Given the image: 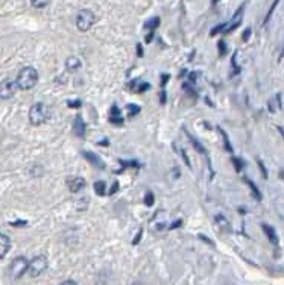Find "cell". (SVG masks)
<instances>
[{
	"mask_svg": "<svg viewBox=\"0 0 284 285\" xmlns=\"http://www.w3.org/2000/svg\"><path fill=\"white\" fill-rule=\"evenodd\" d=\"M219 132H220V135L224 137V143H225V147H226V150L232 153V147H231V144H230V141H228V135H226V134H225V132H224L220 128H219Z\"/></svg>",
	"mask_w": 284,
	"mask_h": 285,
	"instance_id": "obj_23",
	"label": "cell"
},
{
	"mask_svg": "<svg viewBox=\"0 0 284 285\" xmlns=\"http://www.w3.org/2000/svg\"><path fill=\"white\" fill-rule=\"evenodd\" d=\"M50 2H52V0H30V5H32L34 8H36V9H43V8H46Z\"/></svg>",
	"mask_w": 284,
	"mask_h": 285,
	"instance_id": "obj_18",
	"label": "cell"
},
{
	"mask_svg": "<svg viewBox=\"0 0 284 285\" xmlns=\"http://www.w3.org/2000/svg\"><path fill=\"white\" fill-rule=\"evenodd\" d=\"M142 234H143V231H140V232L137 234V237H136V240L132 241L134 244H137V243H138V240H140V237H142Z\"/></svg>",
	"mask_w": 284,
	"mask_h": 285,
	"instance_id": "obj_33",
	"label": "cell"
},
{
	"mask_svg": "<svg viewBox=\"0 0 284 285\" xmlns=\"http://www.w3.org/2000/svg\"><path fill=\"white\" fill-rule=\"evenodd\" d=\"M250 35H251V29L248 27V29L245 30V33H243V39H245V41H246V39L250 38Z\"/></svg>",
	"mask_w": 284,
	"mask_h": 285,
	"instance_id": "obj_31",
	"label": "cell"
},
{
	"mask_svg": "<svg viewBox=\"0 0 284 285\" xmlns=\"http://www.w3.org/2000/svg\"><path fill=\"white\" fill-rule=\"evenodd\" d=\"M243 8L245 6H240V9L234 14V17H232V21L230 23V24H226V27H225V30H224V33H230V32H232L236 27H238V24H240V21H242V14H243Z\"/></svg>",
	"mask_w": 284,
	"mask_h": 285,
	"instance_id": "obj_9",
	"label": "cell"
},
{
	"mask_svg": "<svg viewBox=\"0 0 284 285\" xmlns=\"http://www.w3.org/2000/svg\"><path fill=\"white\" fill-rule=\"evenodd\" d=\"M166 226H168V223H166V213L163 210H158L154 214L152 220H150V228L154 231H163V229H166Z\"/></svg>",
	"mask_w": 284,
	"mask_h": 285,
	"instance_id": "obj_7",
	"label": "cell"
},
{
	"mask_svg": "<svg viewBox=\"0 0 284 285\" xmlns=\"http://www.w3.org/2000/svg\"><path fill=\"white\" fill-rule=\"evenodd\" d=\"M219 49H220V55H224L225 53V43L224 41L219 43Z\"/></svg>",
	"mask_w": 284,
	"mask_h": 285,
	"instance_id": "obj_32",
	"label": "cell"
},
{
	"mask_svg": "<svg viewBox=\"0 0 284 285\" xmlns=\"http://www.w3.org/2000/svg\"><path fill=\"white\" fill-rule=\"evenodd\" d=\"M67 105L70 106V108H79L80 106V102L78 100V102H67Z\"/></svg>",
	"mask_w": 284,
	"mask_h": 285,
	"instance_id": "obj_29",
	"label": "cell"
},
{
	"mask_svg": "<svg viewBox=\"0 0 284 285\" xmlns=\"http://www.w3.org/2000/svg\"><path fill=\"white\" fill-rule=\"evenodd\" d=\"M160 24V18L158 17H155V18H150L149 21H146L144 23V29L149 32L148 33V36H146V41L149 43L150 41V39H152V35H154V30L156 29V26Z\"/></svg>",
	"mask_w": 284,
	"mask_h": 285,
	"instance_id": "obj_13",
	"label": "cell"
},
{
	"mask_svg": "<svg viewBox=\"0 0 284 285\" xmlns=\"http://www.w3.org/2000/svg\"><path fill=\"white\" fill-rule=\"evenodd\" d=\"M110 121L112 125H122L124 123V118L120 115V109L117 106H112L111 111H110Z\"/></svg>",
	"mask_w": 284,
	"mask_h": 285,
	"instance_id": "obj_16",
	"label": "cell"
},
{
	"mask_svg": "<svg viewBox=\"0 0 284 285\" xmlns=\"http://www.w3.org/2000/svg\"><path fill=\"white\" fill-rule=\"evenodd\" d=\"M262 229L264 231V234L268 235V238H269V241H270L272 244H278V235H276V232H275V229H274L272 226L263 223V225H262Z\"/></svg>",
	"mask_w": 284,
	"mask_h": 285,
	"instance_id": "obj_15",
	"label": "cell"
},
{
	"mask_svg": "<svg viewBox=\"0 0 284 285\" xmlns=\"http://www.w3.org/2000/svg\"><path fill=\"white\" fill-rule=\"evenodd\" d=\"M73 132H74V135L79 137V138H84V137H86V121L80 118V117H76V120H74Z\"/></svg>",
	"mask_w": 284,
	"mask_h": 285,
	"instance_id": "obj_10",
	"label": "cell"
},
{
	"mask_svg": "<svg viewBox=\"0 0 284 285\" xmlns=\"http://www.w3.org/2000/svg\"><path fill=\"white\" fill-rule=\"evenodd\" d=\"M62 284H64V285H68V284H73V285H76L78 282H74V281H70V279H68V281H64Z\"/></svg>",
	"mask_w": 284,
	"mask_h": 285,
	"instance_id": "obj_34",
	"label": "cell"
},
{
	"mask_svg": "<svg viewBox=\"0 0 284 285\" xmlns=\"http://www.w3.org/2000/svg\"><path fill=\"white\" fill-rule=\"evenodd\" d=\"M29 269V261L24 257H17L16 260H12L11 266H10V276L12 279H20Z\"/></svg>",
	"mask_w": 284,
	"mask_h": 285,
	"instance_id": "obj_4",
	"label": "cell"
},
{
	"mask_svg": "<svg viewBox=\"0 0 284 285\" xmlns=\"http://www.w3.org/2000/svg\"><path fill=\"white\" fill-rule=\"evenodd\" d=\"M117 190H118V182H114V184H112V188H111V191H110V194H114Z\"/></svg>",
	"mask_w": 284,
	"mask_h": 285,
	"instance_id": "obj_30",
	"label": "cell"
},
{
	"mask_svg": "<svg viewBox=\"0 0 284 285\" xmlns=\"http://www.w3.org/2000/svg\"><path fill=\"white\" fill-rule=\"evenodd\" d=\"M48 266H49L48 258L43 257V255H40V257H35L32 261H29V269H28V272H29V275H30L32 278H38L40 275H43V273L48 270Z\"/></svg>",
	"mask_w": 284,
	"mask_h": 285,
	"instance_id": "obj_5",
	"label": "cell"
},
{
	"mask_svg": "<svg viewBox=\"0 0 284 285\" xmlns=\"http://www.w3.org/2000/svg\"><path fill=\"white\" fill-rule=\"evenodd\" d=\"M50 106L46 105V103H35L30 106L29 109V121L34 125V126H40L46 123V121L50 118Z\"/></svg>",
	"mask_w": 284,
	"mask_h": 285,
	"instance_id": "obj_2",
	"label": "cell"
},
{
	"mask_svg": "<svg viewBox=\"0 0 284 285\" xmlns=\"http://www.w3.org/2000/svg\"><path fill=\"white\" fill-rule=\"evenodd\" d=\"M94 190H96V193L99 194V196H104L106 191V185H105V182L104 181H98L96 184H94Z\"/></svg>",
	"mask_w": 284,
	"mask_h": 285,
	"instance_id": "obj_20",
	"label": "cell"
},
{
	"mask_svg": "<svg viewBox=\"0 0 284 285\" xmlns=\"http://www.w3.org/2000/svg\"><path fill=\"white\" fill-rule=\"evenodd\" d=\"M86 185H87L86 179L80 178V176H70V178L67 179V187H68V190H70L72 193H78V191H80V190H84Z\"/></svg>",
	"mask_w": 284,
	"mask_h": 285,
	"instance_id": "obj_8",
	"label": "cell"
},
{
	"mask_svg": "<svg viewBox=\"0 0 284 285\" xmlns=\"http://www.w3.org/2000/svg\"><path fill=\"white\" fill-rule=\"evenodd\" d=\"M278 2H280V0H274V3H272V6H270V9H269V12L266 14V18H264V23H268V21H269V18H270V15H272V12L275 11V8H276V5H278Z\"/></svg>",
	"mask_w": 284,
	"mask_h": 285,
	"instance_id": "obj_24",
	"label": "cell"
},
{
	"mask_svg": "<svg viewBox=\"0 0 284 285\" xmlns=\"http://www.w3.org/2000/svg\"><path fill=\"white\" fill-rule=\"evenodd\" d=\"M96 21V15L90 9H80L76 15V27L80 32H88Z\"/></svg>",
	"mask_w": 284,
	"mask_h": 285,
	"instance_id": "obj_3",
	"label": "cell"
},
{
	"mask_svg": "<svg viewBox=\"0 0 284 285\" xmlns=\"http://www.w3.org/2000/svg\"><path fill=\"white\" fill-rule=\"evenodd\" d=\"M16 90H17V84L11 79H4L2 82H0V99H11L14 94H16Z\"/></svg>",
	"mask_w": 284,
	"mask_h": 285,
	"instance_id": "obj_6",
	"label": "cell"
},
{
	"mask_svg": "<svg viewBox=\"0 0 284 285\" xmlns=\"http://www.w3.org/2000/svg\"><path fill=\"white\" fill-rule=\"evenodd\" d=\"M144 203H146L148 207H150L152 203H154V194H152V193H148V194H146V197H144Z\"/></svg>",
	"mask_w": 284,
	"mask_h": 285,
	"instance_id": "obj_25",
	"label": "cell"
},
{
	"mask_svg": "<svg viewBox=\"0 0 284 285\" xmlns=\"http://www.w3.org/2000/svg\"><path fill=\"white\" fill-rule=\"evenodd\" d=\"M82 153H84V156H86V158L92 162L93 166H96V167H98V169H100V170H102V169H105L104 161H102L98 155H94V153H92V152H87V150H86V152H82Z\"/></svg>",
	"mask_w": 284,
	"mask_h": 285,
	"instance_id": "obj_14",
	"label": "cell"
},
{
	"mask_svg": "<svg viewBox=\"0 0 284 285\" xmlns=\"http://www.w3.org/2000/svg\"><path fill=\"white\" fill-rule=\"evenodd\" d=\"M282 56H284V49H282V52H281V56H280V59H281Z\"/></svg>",
	"mask_w": 284,
	"mask_h": 285,
	"instance_id": "obj_35",
	"label": "cell"
},
{
	"mask_svg": "<svg viewBox=\"0 0 284 285\" xmlns=\"http://www.w3.org/2000/svg\"><path fill=\"white\" fill-rule=\"evenodd\" d=\"M214 220H216V223H218V226L222 229V231H225V232H231V225H230V222L224 217V216H216L214 217Z\"/></svg>",
	"mask_w": 284,
	"mask_h": 285,
	"instance_id": "obj_17",
	"label": "cell"
},
{
	"mask_svg": "<svg viewBox=\"0 0 284 285\" xmlns=\"http://www.w3.org/2000/svg\"><path fill=\"white\" fill-rule=\"evenodd\" d=\"M245 182H246V184L250 185V188L252 190V194L256 196V199H257V200H262V193L258 191V188H257V185H256V184H254L252 181H250L248 178H245Z\"/></svg>",
	"mask_w": 284,
	"mask_h": 285,
	"instance_id": "obj_19",
	"label": "cell"
},
{
	"mask_svg": "<svg viewBox=\"0 0 284 285\" xmlns=\"http://www.w3.org/2000/svg\"><path fill=\"white\" fill-rule=\"evenodd\" d=\"M10 248H11V240H10V237L5 235V234H0V260L5 258V255L8 254Z\"/></svg>",
	"mask_w": 284,
	"mask_h": 285,
	"instance_id": "obj_11",
	"label": "cell"
},
{
	"mask_svg": "<svg viewBox=\"0 0 284 285\" xmlns=\"http://www.w3.org/2000/svg\"><path fill=\"white\" fill-rule=\"evenodd\" d=\"M232 162L236 164V170H237V172H240V170H242V162H240L237 158H232Z\"/></svg>",
	"mask_w": 284,
	"mask_h": 285,
	"instance_id": "obj_28",
	"label": "cell"
},
{
	"mask_svg": "<svg viewBox=\"0 0 284 285\" xmlns=\"http://www.w3.org/2000/svg\"><path fill=\"white\" fill-rule=\"evenodd\" d=\"M38 82V71L34 68V67H24L20 70L18 76H17V88L23 90V91H28V90H32Z\"/></svg>",
	"mask_w": 284,
	"mask_h": 285,
	"instance_id": "obj_1",
	"label": "cell"
},
{
	"mask_svg": "<svg viewBox=\"0 0 284 285\" xmlns=\"http://www.w3.org/2000/svg\"><path fill=\"white\" fill-rule=\"evenodd\" d=\"M128 117H134L136 114H138L140 112V106H137V105H128Z\"/></svg>",
	"mask_w": 284,
	"mask_h": 285,
	"instance_id": "obj_22",
	"label": "cell"
},
{
	"mask_svg": "<svg viewBox=\"0 0 284 285\" xmlns=\"http://www.w3.org/2000/svg\"><path fill=\"white\" fill-rule=\"evenodd\" d=\"M258 162V167H260V170H262V173H263V178H268V172H266V167H264V164H263V162L258 159L257 161Z\"/></svg>",
	"mask_w": 284,
	"mask_h": 285,
	"instance_id": "obj_27",
	"label": "cell"
},
{
	"mask_svg": "<svg viewBox=\"0 0 284 285\" xmlns=\"http://www.w3.org/2000/svg\"><path fill=\"white\" fill-rule=\"evenodd\" d=\"M188 137H190V140H192V144H193V146L196 147V150H198V152H200V153H207V150H206L204 147H202V146L199 144V141H198V140H196L194 137H192L190 134H188Z\"/></svg>",
	"mask_w": 284,
	"mask_h": 285,
	"instance_id": "obj_21",
	"label": "cell"
},
{
	"mask_svg": "<svg viewBox=\"0 0 284 285\" xmlns=\"http://www.w3.org/2000/svg\"><path fill=\"white\" fill-rule=\"evenodd\" d=\"M80 67H82V61H80L78 56H68L66 59V68L68 71H78Z\"/></svg>",
	"mask_w": 284,
	"mask_h": 285,
	"instance_id": "obj_12",
	"label": "cell"
},
{
	"mask_svg": "<svg viewBox=\"0 0 284 285\" xmlns=\"http://www.w3.org/2000/svg\"><path fill=\"white\" fill-rule=\"evenodd\" d=\"M180 152H181V156H182V159H184V162H186V164H187V167H190L192 164H190V159L187 158V153H186V152H184V150H182L181 147H180Z\"/></svg>",
	"mask_w": 284,
	"mask_h": 285,
	"instance_id": "obj_26",
	"label": "cell"
}]
</instances>
